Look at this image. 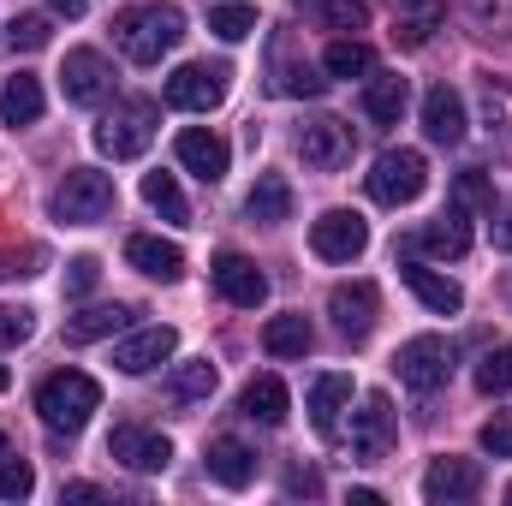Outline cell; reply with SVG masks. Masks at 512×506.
Returning <instances> with one entry per match:
<instances>
[{"label":"cell","mask_w":512,"mask_h":506,"mask_svg":"<svg viewBox=\"0 0 512 506\" xmlns=\"http://www.w3.org/2000/svg\"><path fill=\"white\" fill-rule=\"evenodd\" d=\"M173 155H179V167L197 173L203 185H221V179H227V161H233V149H227L215 131H203V126L179 131V137H173Z\"/></svg>","instance_id":"cell-13"},{"label":"cell","mask_w":512,"mask_h":506,"mask_svg":"<svg viewBox=\"0 0 512 506\" xmlns=\"http://www.w3.org/2000/svg\"><path fill=\"white\" fill-rule=\"evenodd\" d=\"M364 185H370V197L387 203V209L417 203L423 185H429V161H423L417 149H387V155H376V167L364 173Z\"/></svg>","instance_id":"cell-4"},{"label":"cell","mask_w":512,"mask_h":506,"mask_svg":"<svg viewBox=\"0 0 512 506\" xmlns=\"http://www.w3.org/2000/svg\"><path fill=\"white\" fill-rule=\"evenodd\" d=\"M96 280H102V262H96V256H72V262H66V292H72V298L96 292Z\"/></svg>","instance_id":"cell-43"},{"label":"cell","mask_w":512,"mask_h":506,"mask_svg":"<svg viewBox=\"0 0 512 506\" xmlns=\"http://www.w3.org/2000/svg\"><path fill=\"white\" fill-rule=\"evenodd\" d=\"M376 310H382V298H376L370 280H352V286H334V292H328V316H334V328H340L346 340H364V334L376 328Z\"/></svg>","instance_id":"cell-15"},{"label":"cell","mask_w":512,"mask_h":506,"mask_svg":"<svg viewBox=\"0 0 512 506\" xmlns=\"http://www.w3.org/2000/svg\"><path fill=\"white\" fill-rule=\"evenodd\" d=\"M114 203H120V191H114V179L96 173V167H72V173L54 185V221H66V227H96V221L114 215Z\"/></svg>","instance_id":"cell-3"},{"label":"cell","mask_w":512,"mask_h":506,"mask_svg":"<svg viewBox=\"0 0 512 506\" xmlns=\"http://www.w3.org/2000/svg\"><path fill=\"white\" fill-rule=\"evenodd\" d=\"M108 453H114L126 471H167V459H173V441H167V435H155V429L120 423V429L108 435Z\"/></svg>","instance_id":"cell-16"},{"label":"cell","mask_w":512,"mask_h":506,"mask_svg":"<svg viewBox=\"0 0 512 506\" xmlns=\"http://www.w3.org/2000/svg\"><path fill=\"white\" fill-rule=\"evenodd\" d=\"M310 251L322 256V262H352V256L370 251V221L352 215V209H328L310 227Z\"/></svg>","instance_id":"cell-8"},{"label":"cell","mask_w":512,"mask_h":506,"mask_svg":"<svg viewBox=\"0 0 512 506\" xmlns=\"http://www.w3.org/2000/svg\"><path fill=\"white\" fill-rule=\"evenodd\" d=\"M274 90H280V96H322V90H328V78H316L310 66H286Z\"/></svg>","instance_id":"cell-42"},{"label":"cell","mask_w":512,"mask_h":506,"mask_svg":"<svg viewBox=\"0 0 512 506\" xmlns=\"http://www.w3.org/2000/svg\"><path fill=\"white\" fill-rule=\"evenodd\" d=\"M0 459H6V435H0Z\"/></svg>","instance_id":"cell-51"},{"label":"cell","mask_w":512,"mask_h":506,"mask_svg":"<svg viewBox=\"0 0 512 506\" xmlns=\"http://www.w3.org/2000/svg\"><path fill=\"white\" fill-rule=\"evenodd\" d=\"M36 411H42V423L54 435H78L102 411V387H96V376H84V370H54V376L36 387Z\"/></svg>","instance_id":"cell-2"},{"label":"cell","mask_w":512,"mask_h":506,"mask_svg":"<svg viewBox=\"0 0 512 506\" xmlns=\"http://www.w3.org/2000/svg\"><path fill=\"white\" fill-rule=\"evenodd\" d=\"M477 393H489V399L512 393V346L483 352V364H477Z\"/></svg>","instance_id":"cell-35"},{"label":"cell","mask_w":512,"mask_h":506,"mask_svg":"<svg viewBox=\"0 0 512 506\" xmlns=\"http://www.w3.org/2000/svg\"><path fill=\"white\" fill-rule=\"evenodd\" d=\"M60 90H66V102L96 108V102H108L114 72H108V60H102L96 48H72V54H66V66H60Z\"/></svg>","instance_id":"cell-10"},{"label":"cell","mask_w":512,"mask_h":506,"mask_svg":"<svg viewBox=\"0 0 512 506\" xmlns=\"http://www.w3.org/2000/svg\"><path fill=\"white\" fill-rule=\"evenodd\" d=\"M423 131H429V143H465V96L453 90V84H435L429 96H423Z\"/></svg>","instance_id":"cell-18"},{"label":"cell","mask_w":512,"mask_h":506,"mask_svg":"<svg viewBox=\"0 0 512 506\" xmlns=\"http://www.w3.org/2000/svg\"><path fill=\"white\" fill-rule=\"evenodd\" d=\"M322 72H328V78H364V72H376V54H370L358 36H346V42H334V48L322 54Z\"/></svg>","instance_id":"cell-32"},{"label":"cell","mask_w":512,"mask_h":506,"mask_svg":"<svg viewBox=\"0 0 512 506\" xmlns=\"http://www.w3.org/2000/svg\"><path fill=\"white\" fill-rule=\"evenodd\" d=\"M316 489H322L316 471H292V477H286V495H316Z\"/></svg>","instance_id":"cell-45"},{"label":"cell","mask_w":512,"mask_h":506,"mask_svg":"<svg viewBox=\"0 0 512 506\" xmlns=\"http://www.w3.org/2000/svg\"><path fill=\"white\" fill-rule=\"evenodd\" d=\"M346 405H352V376H316L310 381V423L322 435H334V423H340Z\"/></svg>","instance_id":"cell-27"},{"label":"cell","mask_w":512,"mask_h":506,"mask_svg":"<svg viewBox=\"0 0 512 506\" xmlns=\"http://www.w3.org/2000/svg\"><path fill=\"white\" fill-rule=\"evenodd\" d=\"M66 501H102V489L96 483H66Z\"/></svg>","instance_id":"cell-46"},{"label":"cell","mask_w":512,"mask_h":506,"mask_svg":"<svg viewBox=\"0 0 512 506\" xmlns=\"http://www.w3.org/2000/svg\"><path fill=\"white\" fill-rule=\"evenodd\" d=\"M393 370H399L405 387L435 393L441 381L453 376V340H441V334H417V340H405V346L393 352Z\"/></svg>","instance_id":"cell-6"},{"label":"cell","mask_w":512,"mask_h":506,"mask_svg":"<svg viewBox=\"0 0 512 506\" xmlns=\"http://www.w3.org/2000/svg\"><path fill=\"white\" fill-rule=\"evenodd\" d=\"M417 245H423L429 256H453V262H459V256L471 251V221H465V209H447V215H435V221L417 233Z\"/></svg>","instance_id":"cell-25"},{"label":"cell","mask_w":512,"mask_h":506,"mask_svg":"<svg viewBox=\"0 0 512 506\" xmlns=\"http://www.w3.org/2000/svg\"><path fill=\"white\" fill-rule=\"evenodd\" d=\"M36 489V471L24 459H0V501H24Z\"/></svg>","instance_id":"cell-40"},{"label":"cell","mask_w":512,"mask_h":506,"mask_svg":"<svg viewBox=\"0 0 512 506\" xmlns=\"http://www.w3.org/2000/svg\"><path fill=\"white\" fill-rule=\"evenodd\" d=\"M483 453L512 459V417H489V423H483Z\"/></svg>","instance_id":"cell-44"},{"label":"cell","mask_w":512,"mask_h":506,"mask_svg":"<svg viewBox=\"0 0 512 506\" xmlns=\"http://www.w3.org/2000/svg\"><path fill=\"white\" fill-rule=\"evenodd\" d=\"M48 6H54L60 18H84V6H90V0H48Z\"/></svg>","instance_id":"cell-48"},{"label":"cell","mask_w":512,"mask_h":506,"mask_svg":"<svg viewBox=\"0 0 512 506\" xmlns=\"http://www.w3.org/2000/svg\"><path fill=\"white\" fill-rule=\"evenodd\" d=\"M239 411L251 417V423H286V411H292V393H286V381L280 376H251L245 381V393H239Z\"/></svg>","instance_id":"cell-22"},{"label":"cell","mask_w":512,"mask_h":506,"mask_svg":"<svg viewBox=\"0 0 512 506\" xmlns=\"http://www.w3.org/2000/svg\"><path fill=\"white\" fill-rule=\"evenodd\" d=\"M179 352V334L161 322V328H137V334H126L120 346H114V370L120 376H149V370H161L167 358Z\"/></svg>","instance_id":"cell-11"},{"label":"cell","mask_w":512,"mask_h":506,"mask_svg":"<svg viewBox=\"0 0 512 506\" xmlns=\"http://www.w3.org/2000/svg\"><path fill=\"white\" fill-rule=\"evenodd\" d=\"M405 102H411L405 78H370V84H364V114H370L376 126H399Z\"/></svg>","instance_id":"cell-30"},{"label":"cell","mask_w":512,"mask_h":506,"mask_svg":"<svg viewBox=\"0 0 512 506\" xmlns=\"http://www.w3.org/2000/svg\"><path fill=\"white\" fill-rule=\"evenodd\" d=\"M298 155H304V167H316V173H334V167H346L352 161V126L346 120H310V126L298 131Z\"/></svg>","instance_id":"cell-12"},{"label":"cell","mask_w":512,"mask_h":506,"mask_svg":"<svg viewBox=\"0 0 512 506\" xmlns=\"http://www.w3.org/2000/svg\"><path fill=\"white\" fill-rule=\"evenodd\" d=\"M483 495V471L471 459H435L423 471V501L429 506H453V501H477Z\"/></svg>","instance_id":"cell-14"},{"label":"cell","mask_w":512,"mask_h":506,"mask_svg":"<svg viewBox=\"0 0 512 506\" xmlns=\"http://www.w3.org/2000/svg\"><path fill=\"white\" fill-rule=\"evenodd\" d=\"M245 215L262 221V227H280V221H292V185L280 179V173H262L251 185V197H245Z\"/></svg>","instance_id":"cell-24"},{"label":"cell","mask_w":512,"mask_h":506,"mask_svg":"<svg viewBox=\"0 0 512 506\" xmlns=\"http://www.w3.org/2000/svg\"><path fill=\"white\" fill-rule=\"evenodd\" d=\"M352 506H382V489H352Z\"/></svg>","instance_id":"cell-49"},{"label":"cell","mask_w":512,"mask_h":506,"mask_svg":"<svg viewBox=\"0 0 512 506\" xmlns=\"http://www.w3.org/2000/svg\"><path fill=\"white\" fill-rule=\"evenodd\" d=\"M209 280H215V292L227 298V304H239V310H256L262 298H268V274L256 268L251 256L239 251H221L209 262Z\"/></svg>","instance_id":"cell-9"},{"label":"cell","mask_w":512,"mask_h":506,"mask_svg":"<svg viewBox=\"0 0 512 506\" xmlns=\"http://www.w3.org/2000/svg\"><path fill=\"white\" fill-rule=\"evenodd\" d=\"M441 12H447L441 0H411V6H399V12H393V42H399V48H423V42L441 30Z\"/></svg>","instance_id":"cell-28"},{"label":"cell","mask_w":512,"mask_h":506,"mask_svg":"<svg viewBox=\"0 0 512 506\" xmlns=\"http://www.w3.org/2000/svg\"><path fill=\"white\" fill-rule=\"evenodd\" d=\"M209 477H215L221 489H251L256 483V453L245 441H233V435L209 441Z\"/></svg>","instance_id":"cell-20"},{"label":"cell","mask_w":512,"mask_h":506,"mask_svg":"<svg viewBox=\"0 0 512 506\" xmlns=\"http://www.w3.org/2000/svg\"><path fill=\"white\" fill-rule=\"evenodd\" d=\"M310 346H316V334H310L304 316H268V328H262V352L268 358H304Z\"/></svg>","instance_id":"cell-29"},{"label":"cell","mask_w":512,"mask_h":506,"mask_svg":"<svg viewBox=\"0 0 512 506\" xmlns=\"http://www.w3.org/2000/svg\"><path fill=\"white\" fill-rule=\"evenodd\" d=\"M48 36H54V24H48L42 12H18V18L6 24V48H12V54H36V48H48Z\"/></svg>","instance_id":"cell-34"},{"label":"cell","mask_w":512,"mask_h":506,"mask_svg":"<svg viewBox=\"0 0 512 506\" xmlns=\"http://www.w3.org/2000/svg\"><path fill=\"white\" fill-rule=\"evenodd\" d=\"M6 381H12V376H6V364H0V393H6Z\"/></svg>","instance_id":"cell-50"},{"label":"cell","mask_w":512,"mask_h":506,"mask_svg":"<svg viewBox=\"0 0 512 506\" xmlns=\"http://www.w3.org/2000/svg\"><path fill=\"white\" fill-rule=\"evenodd\" d=\"M453 209H483V215H495V185H489V173H459L453 179Z\"/></svg>","instance_id":"cell-37"},{"label":"cell","mask_w":512,"mask_h":506,"mask_svg":"<svg viewBox=\"0 0 512 506\" xmlns=\"http://www.w3.org/2000/svg\"><path fill=\"white\" fill-rule=\"evenodd\" d=\"M471 24L483 36H507L512 30V0H471Z\"/></svg>","instance_id":"cell-38"},{"label":"cell","mask_w":512,"mask_h":506,"mask_svg":"<svg viewBox=\"0 0 512 506\" xmlns=\"http://www.w3.org/2000/svg\"><path fill=\"white\" fill-rule=\"evenodd\" d=\"M399 274H405V286L423 298V310H435V316H459V304H465L459 280H447V274H435V268H423V262H405Z\"/></svg>","instance_id":"cell-21"},{"label":"cell","mask_w":512,"mask_h":506,"mask_svg":"<svg viewBox=\"0 0 512 506\" xmlns=\"http://www.w3.org/2000/svg\"><path fill=\"white\" fill-rule=\"evenodd\" d=\"M0 120H6L12 131H24V126L42 120V84H36L30 72L6 78V90H0Z\"/></svg>","instance_id":"cell-26"},{"label":"cell","mask_w":512,"mask_h":506,"mask_svg":"<svg viewBox=\"0 0 512 506\" xmlns=\"http://www.w3.org/2000/svg\"><path fill=\"white\" fill-rule=\"evenodd\" d=\"M155 102H143V96H131V102H120L102 126H96V149L102 155H114V161H131V155H143L149 143H155Z\"/></svg>","instance_id":"cell-5"},{"label":"cell","mask_w":512,"mask_h":506,"mask_svg":"<svg viewBox=\"0 0 512 506\" xmlns=\"http://www.w3.org/2000/svg\"><path fill=\"white\" fill-rule=\"evenodd\" d=\"M495 245L512 251V209H501V221H495Z\"/></svg>","instance_id":"cell-47"},{"label":"cell","mask_w":512,"mask_h":506,"mask_svg":"<svg viewBox=\"0 0 512 506\" xmlns=\"http://www.w3.org/2000/svg\"><path fill=\"white\" fill-rule=\"evenodd\" d=\"M215 364H209V358H185V364H179V370H173V381H167V393H173V399H209V393H215Z\"/></svg>","instance_id":"cell-33"},{"label":"cell","mask_w":512,"mask_h":506,"mask_svg":"<svg viewBox=\"0 0 512 506\" xmlns=\"http://www.w3.org/2000/svg\"><path fill=\"white\" fill-rule=\"evenodd\" d=\"M316 12H322V24H334V30H364V24H370V6H364V0H322Z\"/></svg>","instance_id":"cell-39"},{"label":"cell","mask_w":512,"mask_h":506,"mask_svg":"<svg viewBox=\"0 0 512 506\" xmlns=\"http://www.w3.org/2000/svg\"><path fill=\"white\" fill-rule=\"evenodd\" d=\"M387 447H393V405H387V393H370L352 423V453L364 465H376V459H387Z\"/></svg>","instance_id":"cell-17"},{"label":"cell","mask_w":512,"mask_h":506,"mask_svg":"<svg viewBox=\"0 0 512 506\" xmlns=\"http://www.w3.org/2000/svg\"><path fill=\"white\" fill-rule=\"evenodd\" d=\"M507 501H512V483H507Z\"/></svg>","instance_id":"cell-52"},{"label":"cell","mask_w":512,"mask_h":506,"mask_svg":"<svg viewBox=\"0 0 512 506\" xmlns=\"http://www.w3.org/2000/svg\"><path fill=\"white\" fill-rule=\"evenodd\" d=\"M131 304H90V310H78V316H66V340L72 346H90V340H108V334H120L131 328Z\"/></svg>","instance_id":"cell-23"},{"label":"cell","mask_w":512,"mask_h":506,"mask_svg":"<svg viewBox=\"0 0 512 506\" xmlns=\"http://www.w3.org/2000/svg\"><path fill=\"white\" fill-rule=\"evenodd\" d=\"M143 203L161 215V221H191V209H185V191L173 185V173H143Z\"/></svg>","instance_id":"cell-31"},{"label":"cell","mask_w":512,"mask_h":506,"mask_svg":"<svg viewBox=\"0 0 512 506\" xmlns=\"http://www.w3.org/2000/svg\"><path fill=\"white\" fill-rule=\"evenodd\" d=\"M227 66H209V60H197V66H179L173 78H167V108H185V114H209V108H221L227 102Z\"/></svg>","instance_id":"cell-7"},{"label":"cell","mask_w":512,"mask_h":506,"mask_svg":"<svg viewBox=\"0 0 512 506\" xmlns=\"http://www.w3.org/2000/svg\"><path fill=\"white\" fill-rule=\"evenodd\" d=\"M209 30H215L221 42H245V36L256 30V6H239V0L215 6V12H209Z\"/></svg>","instance_id":"cell-36"},{"label":"cell","mask_w":512,"mask_h":506,"mask_svg":"<svg viewBox=\"0 0 512 506\" xmlns=\"http://www.w3.org/2000/svg\"><path fill=\"white\" fill-rule=\"evenodd\" d=\"M36 334V316L24 304H0V346H24Z\"/></svg>","instance_id":"cell-41"},{"label":"cell","mask_w":512,"mask_h":506,"mask_svg":"<svg viewBox=\"0 0 512 506\" xmlns=\"http://www.w3.org/2000/svg\"><path fill=\"white\" fill-rule=\"evenodd\" d=\"M185 36V12L179 6H126L114 18V42L131 66H155L161 54H173Z\"/></svg>","instance_id":"cell-1"},{"label":"cell","mask_w":512,"mask_h":506,"mask_svg":"<svg viewBox=\"0 0 512 506\" xmlns=\"http://www.w3.org/2000/svg\"><path fill=\"white\" fill-rule=\"evenodd\" d=\"M126 262L137 268V274L161 280V286H173V280L185 274V251H179L173 239H149V233H137V239H126Z\"/></svg>","instance_id":"cell-19"}]
</instances>
